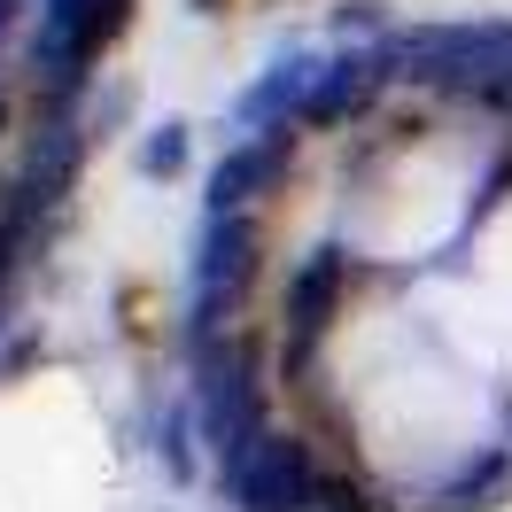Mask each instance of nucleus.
<instances>
[{
  "mask_svg": "<svg viewBox=\"0 0 512 512\" xmlns=\"http://www.w3.org/2000/svg\"><path fill=\"white\" fill-rule=\"evenodd\" d=\"M117 16H125V0H39L32 55H39L47 86H55L63 101L78 94V78H86V63L101 55V39L117 32Z\"/></svg>",
  "mask_w": 512,
  "mask_h": 512,
  "instance_id": "obj_1",
  "label": "nucleus"
}]
</instances>
